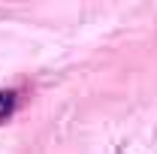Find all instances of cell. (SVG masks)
<instances>
[{
	"instance_id": "6da1fadb",
	"label": "cell",
	"mask_w": 157,
	"mask_h": 154,
	"mask_svg": "<svg viewBox=\"0 0 157 154\" xmlns=\"http://www.w3.org/2000/svg\"><path fill=\"white\" fill-rule=\"evenodd\" d=\"M15 103H18V94H15V91H0V124H3L6 118H12Z\"/></svg>"
}]
</instances>
